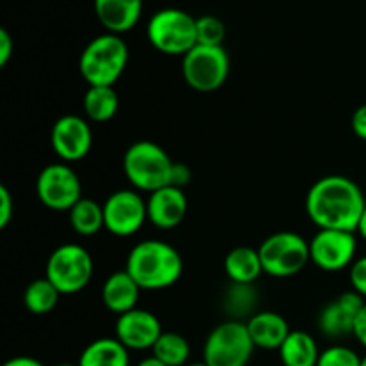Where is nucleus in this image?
I'll use <instances>...</instances> for the list:
<instances>
[{
  "instance_id": "nucleus-1",
  "label": "nucleus",
  "mask_w": 366,
  "mask_h": 366,
  "mask_svg": "<svg viewBox=\"0 0 366 366\" xmlns=\"http://www.w3.org/2000/svg\"><path fill=\"white\" fill-rule=\"evenodd\" d=\"M365 206L363 189L345 175L322 177L306 197V213L318 229L357 232Z\"/></svg>"
},
{
  "instance_id": "nucleus-2",
  "label": "nucleus",
  "mask_w": 366,
  "mask_h": 366,
  "mask_svg": "<svg viewBox=\"0 0 366 366\" xmlns=\"http://www.w3.org/2000/svg\"><path fill=\"white\" fill-rule=\"evenodd\" d=\"M125 270L138 286L147 292H157L174 286L181 279L184 261L175 247L159 239H145L132 247Z\"/></svg>"
},
{
  "instance_id": "nucleus-3",
  "label": "nucleus",
  "mask_w": 366,
  "mask_h": 366,
  "mask_svg": "<svg viewBox=\"0 0 366 366\" xmlns=\"http://www.w3.org/2000/svg\"><path fill=\"white\" fill-rule=\"evenodd\" d=\"M129 63V46L120 34L93 38L79 57V71L89 86H114Z\"/></svg>"
},
{
  "instance_id": "nucleus-4",
  "label": "nucleus",
  "mask_w": 366,
  "mask_h": 366,
  "mask_svg": "<svg viewBox=\"0 0 366 366\" xmlns=\"http://www.w3.org/2000/svg\"><path fill=\"white\" fill-rule=\"evenodd\" d=\"M175 161L163 147L149 139L134 142L124 154V174L139 192L154 193L164 186H172V172Z\"/></svg>"
},
{
  "instance_id": "nucleus-5",
  "label": "nucleus",
  "mask_w": 366,
  "mask_h": 366,
  "mask_svg": "<svg viewBox=\"0 0 366 366\" xmlns=\"http://www.w3.org/2000/svg\"><path fill=\"white\" fill-rule=\"evenodd\" d=\"M147 38L157 52L184 57L197 45V18L177 7L161 9L147 24Z\"/></svg>"
},
{
  "instance_id": "nucleus-6",
  "label": "nucleus",
  "mask_w": 366,
  "mask_h": 366,
  "mask_svg": "<svg viewBox=\"0 0 366 366\" xmlns=\"http://www.w3.org/2000/svg\"><path fill=\"white\" fill-rule=\"evenodd\" d=\"M267 275L277 279L300 274L311 261L310 242L292 231H281L268 236L257 249Z\"/></svg>"
},
{
  "instance_id": "nucleus-7",
  "label": "nucleus",
  "mask_w": 366,
  "mask_h": 366,
  "mask_svg": "<svg viewBox=\"0 0 366 366\" xmlns=\"http://www.w3.org/2000/svg\"><path fill=\"white\" fill-rule=\"evenodd\" d=\"M45 277L61 295H75L89 285L93 277L92 254L81 245L64 243L49 256Z\"/></svg>"
},
{
  "instance_id": "nucleus-8",
  "label": "nucleus",
  "mask_w": 366,
  "mask_h": 366,
  "mask_svg": "<svg viewBox=\"0 0 366 366\" xmlns=\"http://www.w3.org/2000/svg\"><path fill=\"white\" fill-rule=\"evenodd\" d=\"M254 349L245 322L225 320L207 336L202 361L207 366H247Z\"/></svg>"
},
{
  "instance_id": "nucleus-9",
  "label": "nucleus",
  "mask_w": 366,
  "mask_h": 366,
  "mask_svg": "<svg viewBox=\"0 0 366 366\" xmlns=\"http://www.w3.org/2000/svg\"><path fill=\"white\" fill-rule=\"evenodd\" d=\"M231 59L224 46L195 45L182 57V77L186 84L200 93L217 92L225 84Z\"/></svg>"
},
{
  "instance_id": "nucleus-10",
  "label": "nucleus",
  "mask_w": 366,
  "mask_h": 366,
  "mask_svg": "<svg viewBox=\"0 0 366 366\" xmlns=\"http://www.w3.org/2000/svg\"><path fill=\"white\" fill-rule=\"evenodd\" d=\"M39 202L52 211H70L82 199L81 181L68 163H52L36 179Z\"/></svg>"
},
{
  "instance_id": "nucleus-11",
  "label": "nucleus",
  "mask_w": 366,
  "mask_h": 366,
  "mask_svg": "<svg viewBox=\"0 0 366 366\" xmlns=\"http://www.w3.org/2000/svg\"><path fill=\"white\" fill-rule=\"evenodd\" d=\"M357 252L356 232L318 229L310 242L311 263L324 272H340L352 267Z\"/></svg>"
},
{
  "instance_id": "nucleus-12",
  "label": "nucleus",
  "mask_w": 366,
  "mask_h": 366,
  "mask_svg": "<svg viewBox=\"0 0 366 366\" xmlns=\"http://www.w3.org/2000/svg\"><path fill=\"white\" fill-rule=\"evenodd\" d=\"M104 229L118 238H129L143 227L147 214V200L132 189H118L102 204Z\"/></svg>"
},
{
  "instance_id": "nucleus-13",
  "label": "nucleus",
  "mask_w": 366,
  "mask_h": 366,
  "mask_svg": "<svg viewBox=\"0 0 366 366\" xmlns=\"http://www.w3.org/2000/svg\"><path fill=\"white\" fill-rule=\"evenodd\" d=\"M50 145L63 163H77L84 159L92 150V127L86 118L77 114H63L52 125Z\"/></svg>"
},
{
  "instance_id": "nucleus-14",
  "label": "nucleus",
  "mask_w": 366,
  "mask_h": 366,
  "mask_svg": "<svg viewBox=\"0 0 366 366\" xmlns=\"http://www.w3.org/2000/svg\"><path fill=\"white\" fill-rule=\"evenodd\" d=\"M163 332L156 315L136 307L118 317L114 338L129 350H152Z\"/></svg>"
},
{
  "instance_id": "nucleus-15",
  "label": "nucleus",
  "mask_w": 366,
  "mask_h": 366,
  "mask_svg": "<svg viewBox=\"0 0 366 366\" xmlns=\"http://www.w3.org/2000/svg\"><path fill=\"white\" fill-rule=\"evenodd\" d=\"M365 302L363 297L352 290L331 300L318 315V329L322 335L332 340L354 336V325Z\"/></svg>"
},
{
  "instance_id": "nucleus-16",
  "label": "nucleus",
  "mask_w": 366,
  "mask_h": 366,
  "mask_svg": "<svg viewBox=\"0 0 366 366\" xmlns=\"http://www.w3.org/2000/svg\"><path fill=\"white\" fill-rule=\"evenodd\" d=\"M188 213V199L184 189L175 186H164L150 193L147 199V214L149 222L157 229H175L182 224Z\"/></svg>"
},
{
  "instance_id": "nucleus-17",
  "label": "nucleus",
  "mask_w": 366,
  "mask_h": 366,
  "mask_svg": "<svg viewBox=\"0 0 366 366\" xmlns=\"http://www.w3.org/2000/svg\"><path fill=\"white\" fill-rule=\"evenodd\" d=\"M93 9L107 32L124 34L142 18L143 0H93Z\"/></svg>"
},
{
  "instance_id": "nucleus-18",
  "label": "nucleus",
  "mask_w": 366,
  "mask_h": 366,
  "mask_svg": "<svg viewBox=\"0 0 366 366\" xmlns=\"http://www.w3.org/2000/svg\"><path fill=\"white\" fill-rule=\"evenodd\" d=\"M245 324L254 345L263 350H279L292 332L288 320L275 311H257Z\"/></svg>"
},
{
  "instance_id": "nucleus-19",
  "label": "nucleus",
  "mask_w": 366,
  "mask_h": 366,
  "mask_svg": "<svg viewBox=\"0 0 366 366\" xmlns=\"http://www.w3.org/2000/svg\"><path fill=\"white\" fill-rule=\"evenodd\" d=\"M139 292H142V288L129 275L127 270L114 272L106 279L102 286V302L111 313L120 317L127 311L136 310Z\"/></svg>"
},
{
  "instance_id": "nucleus-20",
  "label": "nucleus",
  "mask_w": 366,
  "mask_h": 366,
  "mask_svg": "<svg viewBox=\"0 0 366 366\" xmlns=\"http://www.w3.org/2000/svg\"><path fill=\"white\" fill-rule=\"evenodd\" d=\"M225 275L231 282L254 285L263 272L259 252L250 247H236L224 259Z\"/></svg>"
},
{
  "instance_id": "nucleus-21",
  "label": "nucleus",
  "mask_w": 366,
  "mask_h": 366,
  "mask_svg": "<svg viewBox=\"0 0 366 366\" xmlns=\"http://www.w3.org/2000/svg\"><path fill=\"white\" fill-rule=\"evenodd\" d=\"M129 349L117 338H99L86 345L77 366H129Z\"/></svg>"
},
{
  "instance_id": "nucleus-22",
  "label": "nucleus",
  "mask_w": 366,
  "mask_h": 366,
  "mask_svg": "<svg viewBox=\"0 0 366 366\" xmlns=\"http://www.w3.org/2000/svg\"><path fill=\"white\" fill-rule=\"evenodd\" d=\"M282 366H317L320 349L306 331H292L279 349Z\"/></svg>"
},
{
  "instance_id": "nucleus-23",
  "label": "nucleus",
  "mask_w": 366,
  "mask_h": 366,
  "mask_svg": "<svg viewBox=\"0 0 366 366\" xmlns=\"http://www.w3.org/2000/svg\"><path fill=\"white\" fill-rule=\"evenodd\" d=\"M120 99L114 86H89L82 99V109L86 117L97 124L113 120L118 113Z\"/></svg>"
},
{
  "instance_id": "nucleus-24",
  "label": "nucleus",
  "mask_w": 366,
  "mask_h": 366,
  "mask_svg": "<svg viewBox=\"0 0 366 366\" xmlns=\"http://www.w3.org/2000/svg\"><path fill=\"white\" fill-rule=\"evenodd\" d=\"M257 297L259 292L254 288V285H242V282H231L224 293V304L225 313L231 315L229 320L243 322V318H252L256 315L257 307Z\"/></svg>"
},
{
  "instance_id": "nucleus-25",
  "label": "nucleus",
  "mask_w": 366,
  "mask_h": 366,
  "mask_svg": "<svg viewBox=\"0 0 366 366\" xmlns=\"http://www.w3.org/2000/svg\"><path fill=\"white\" fill-rule=\"evenodd\" d=\"M70 224L77 234L93 236L104 229V207L97 200L82 197L70 211Z\"/></svg>"
},
{
  "instance_id": "nucleus-26",
  "label": "nucleus",
  "mask_w": 366,
  "mask_h": 366,
  "mask_svg": "<svg viewBox=\"0 0 366 366\" xmlns=\"http://www.w3.org/2000/svg\"><path fill=\"white\" fill-rule=\"evenodd\" d=\"M61 293L57 292L56 286L46 277L36 279L25 288L24 304L29 313L32 315H49L59 302Z\"/></svg>"
},
{
  "instance_id": "nucleus-27",
  "label": "nucleus",
  "mask_w": 366,
  "mask_h": 366,
  "mask_svg": "<svg viewBox=\"0 0 366 366\" xmlns=\"http://www.w3.org/2000/svg\"><path fill=\"white\" fill-rule=\"evenodd\" d=\"M189 354V342L179 332H163L152 349V356L167 366H186Z\"/></svg>"
},
{
  "instance_id": "nucleus-28",
  "label": "nucleus",
  "mask_w": 366,
  "mask_h": 366,
  "mask_svg": "<svg viewBox=\"0 0 366 366\" xmlns=\"http://www.w3.org/2000/svg\"><path fill=\"white\" fill-rule=\"evenodd\" d=\"M225 25L214 14H204L197 18V45L224 46Z\"/></svg>"
},
{
  "instance_id": "nucleus-29",
  "label": "nucleus",
  "mask_w": 366,
  "mask_h": 366,
  "mask_svg": "<svg viewBox=\"0 0 366 366\" xmlns=\"http://www.w3.org/2000/svg\"><path fill=\"white\" fill-rule=\"evenodd\" d=\"M317 366H363V357L345 345H332L322 350Z\"/></svg>"
},
{
  "instance_id": "nucleus-30",
  "label": "nucleus",
  "mask_w": 366,
  "mask_h": 366,
  "mask_svg": "<svg viewBox=\"0 0 366 366\" xmlns=\"http://www.w3.org/2000/svg\"><path fill=\"white\" fill-rule=\"evenodd\" d=\"M349 281L352 292L361 295L366 300V256L357 257L349 270Z\"/></svg>"
},
{
  "instance_id": "nucleus-31",
  "label": "nucleus",
  "mask_w": 366,
  "mask_h": 366,
  "mask_svg": "<svg viewBox=\"0 0 366 366\" xmlns=\"http://www.w3.org/2000/svg\"><path fill=\"white\" fill-rule=\"evenodd\" d=\"M14 202L7 186L0 184V229H6L13 220Z\"/></svg>"
},
{
  "instance_id": "nucleus-32",
  "label": "nucleus",
  "mask_w": 366,
  "mask_h": 366,
  "mask_svg": "<svg viewBox=\"0 0 366 366\" xmlns=\"http://www.w3.org/2000/svg\"><path fill=\"white\" fill-rule=\"evenodd\" d=\"M14 52V43L7 29H0V68L7 66Z\"/></svg>"
},
{
  "instance_id": "nucleus-33",
  "label": "nucleus",
  "mask_w": 366,
  "mask_h": 366,
  "mask_svg": "<svg viewBox=\"0 0 366 366\" xmlns=\"http://www.w3.org/2000/svg\"><path fill=\"white\" fill-rule=\"evenodd\" d=\"M189 181H192V170L184 163H175L174 172H172V186L184 189V186H188Z\"/></svg>"
},
{
  "instance_id": "nucleus-34",
  "label": "nucleus",
  "mask_w": 366,
  "mask_h": 366,
  "mask_svg": "<svg viewBox=\"0 0 366 366\" xmlns=\"http://www.w3.org/2000/svg\"><path fill=\"white\" fill-rule=\"evenodd\" d=\"M350 125H352L354 134L360 139H363V142H366V104H363V106H360L354 111Z\"/></svg>"
},
{
  "instance_id": "nucleus-35",
  "label": "nucleus",
  "mask_w": 366,
  "mask_h": 366,
  "mask_svg": "<svg viewBox=\"0 0 366 366\" xmlns=\"http://www.w3.org/2000/svg\"><path fill=\"white\" fill-rule=\"evenodd\" d=\"M354 338H356L357 342H360L366 349V302L363 310H361L360 315H357L356 325H354Z\"/></svg>"
},
{
  "instance_id": "nucleus-36",
  "label": "nucleus",
  "mask_w": 366,
  "mask_h": 366,
  "mask_svg": "<svg viewBox=\"0 0 366 366\" xmlns=\"http://www.w3.org/2000/svg\"><path fill=\"white\" fill-rule=\"evenodd\" d=\"M4 366H45V365L31 356H16V357H13V360L6 361Z\"/></svg>"
},
{
  "instance_id": "nucleus-37",
  "label": "nucleus",
  "mask_w": 366,
  "mask_h": 366,
  "mask_svg": "<svg viewBox=\"0 0 366 366\" xmlns=\"http://www.w3.org/2000/svg\"><path fill=\"white\" fill-rule=\"evenodd\" d=\"M138 366H167V365H164V363H161V361L157 360V357L150 356V357H145V360H142V361H139Z\"/></svg>"
},
{
  "instance_id": "nucleus-38",
  "label": "nucleus",
  "mask_w": 366,
  "mask_h": 366,
  "mask_svg": "<svg viewBox=\"0 0 366 366\" xmlns=\"http://www.w3.org/2000/svg\"><path fill=\"white\" fill-rule=\"evenodd\" d=\"M357 232H360L361 238L366 242V206H365V211L363 214H361V220H360V225H357Z\"/></svg>"
},
{
  "instance_id": "nucleus-39",
  "label": "nucleus",
  "mask_w": 366,
  "mask_h": 366,
  "mask_svg": "<svg viewBox=\"0 0 366 366\" xmlns=\"http://www.w3.org/2000/svg\"><path fill=\"white\" fill-rule=\"evenodd\" d=\"M186 366H207V365L202 361V363H189V365H186Z\"/></svg>"
},
{
  "instance_id": "nucleus-40",
  "label": "nucleus",
  "mask_w": 366,
  "mask_h": 366,
  "mask_svg": "<svg viewBox=\"0 0 366 366\" xmlns=\"http://www.w3.org/2000/svg\"><path fill=\"white\" fill-rule=\"evenodd\" d=\"M57 366H77V365H70V363H63V365H57Z\"/></svg>"
},
{
  "instance_id": "nucleus-41",
  "label": "nucleus",
  "mask_w": 366,
  "mask_h": 366,
  "mask_svg": "<svg viewBox=\"0 0 366 366\" xmlns=\"http://www.w3.org/2000/svg\"><path fill=\"white\" fill-rule=\"evenodd\" d=\"M363 366H366V356L363 357Z\"/></svg>"
}]
</instances>
